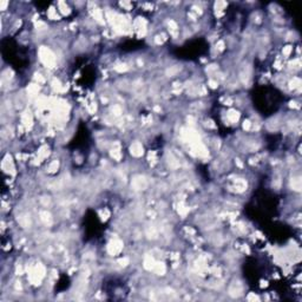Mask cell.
Masks as SVG:
<instances>
[{"instance_id":"1","label":"cell","mask_w":302,"mask_h":302,"mask_svg":"<svg viewBox=\"0 0 302 302\" xmlns=\"http://www.w3.org/2000/svg\"><path fill=\"white\" fill-rule=\"evenodd\" d=\"M293 50H294V47H293L292 45L285 46V47L282 48V56H283V58L288 59V58L290 57V54L293 53Z\"/></svg>"}]
</instances>
